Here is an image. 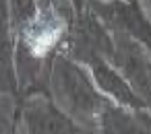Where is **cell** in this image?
<instances>
[{"label":"cell","mask_w":151,"mask_h":134,"mask_svg":"<svg viewBox=\"0 0 151 134\" xmlns=\"http://www.w3.org/2000/svg\"><path fill=\"white\" fill-rule=\"evenodd\" d=\"M104 2H108V0H104Z\"/></svg>","instance_id":"cell-2"},{"label":"cell","mask_w":151,"mask_h":134,"mask_svg":"<svg viewBox=\"0 0 151 134\" xmlns=\"http://www.w3.org/2000/svg\"><path fill=\"white\" fill-rule=\"evenodd\" d=\"M62 31H64V23L58 17H54L52 13L40 15L27 27V43L35 56H44L56 46Z\"/></svg>","instance_id":"cell-1"}]
</instances>
